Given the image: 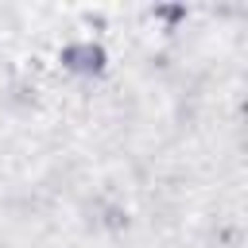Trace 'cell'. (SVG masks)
I'll return each mask as SVG.
<instances>
[{
  "label": "cell",
  "mask_w": 248,
  "mask_h": 248,
  "mask_svg": "<svg viewBox=\"0 0 248 248\" xmlns=\"http://www.w3.org/2000/svg\"><path fill=\"white\" fill-rule=\"evenodd\" d=\"M58 58H62L66 70H81V74H93V70L105 66V50L93 46V43H70V46H62Z\"/></svg>",
  "instance_id": "cell-1"
}]
</instances>
